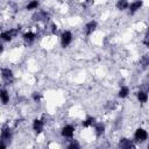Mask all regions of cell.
<instances>
[{
	"mask_svg": "<svg viewBox=\"0 0 149 149\" xmlns=\"http://www.w3.org/2000/svg\"><path fill=\"white\" fill-rule=\"evenodd\" d=\"M20 32V28H15V29H11V30H7V32H4L0 34V38L6 41V42H9L12 41L13 37H15Z\"/></svg>",
	"mask_w": 149,
	"mask_h": 149,
	"instance_id": "6da1fadb",
	"label": "cell"
},
{
	"mask_svg": "<svg viewBox=\"0 0 149 149\" xmlns=\"http://www.w3.org/2000/svg\"><path fill=\"white\" fill-rule=\"evenodd\" d=\"M1 77L4 79V82L6 84H12L14 82V75H13V71L8 68H5L1 70Z\"/></svg>",
	"mask_w": 149,
	"mask_h": 149,
	"instance_id": "7a4b0ae2",
	"label": "cell"
},
{
	"mask_svg": "<svg viewBox=\"0 0 149 149\" xmlns=\"http://www.w3.org/2000/svg\"><path fill=\"white\" fill-rule=\"evenodd\" d=\"M71 41H72V34L71 32L69 30H65L64 33L62 34V37H61V43H62V47H68L70 43H71Z\"/></svg>",
	"mask_w": 149,
	"mask_h": 149,
	"instance_id": "3957f363",
	"label": "cell"
},
{
	"mask_svg": "<svg viewBox=\"0 0 149 149\" xmlns=\"http://www.w3.org/2000/svg\"><path fill=\"white\" fill-rule=\"evenodd\" d=\"M148 138V133L147 131H144L143 128H138L135 131V134H134V139L138 141V142H143L146 141Z\"/></svg>",
	"mask_w": 149,
	"mask_h": 149,
	"instance_id": "277c9868",
	"label": "cell"
},
{
	"mask_svg": "<svg viewBox=\"0 0 149 149\" xmlns=\"http://www.w3.org/2000/svg\"><path fill=\"white\" fill-rule=\"evenodd\" d=\"M11 139H12V132L9 129V127L5 126L3 128V131H1V142L3 143L4 142H9Z\"/></svg>",
	"mask_w": 149,
	"mask_h": 149,
	"instance_id": "5b68a950",
	"label": "cell"
},
{
	"mask_svg": "<svg viewBox=\"0 0 149 149\" xmlns=\"http://www.w3.org/2000/svg\"><path fill=\"white\" fill-rule=\"evenodd\" d=\"M73 134H75V127L72 125H67L65 127H63L62 135L64 138H72Z\"/></svg>",
	"mask_w": 149,
	"mask_h": 149,
	"instance_id": "8992f818",
	"label": "cell"
},
{
	"mask_svg": "<svg viewBox=\"0 0 149 149\" xmlns=\"http://www.w3.org/2000/svg\"><path fill=\"white\" fill-rule=\"evenodd\" d=\"M43 127H44V122L42 120H38V119H35L34 122H33V129L35 131L36 134H40L42 131H43Z\"/></svg>",
	"mask_w": 149,
	"mask_h": 149,
	"instance_id": "52a82bcc",
	"label": "cell"
},
{
	"mask_svg": "<svg viewBox=\"0 0 149 149\" xmlns=\"http://www.w3.org/2000/svg\"><path fill=\"white\" fill-rule=\"evenodd\" d=\"M119 146H120V149H134L133 142L128 139H121Z\"/></svg>",
	"mask_w": 149,
	"mask_h": 149,
	"instance_id": "ba28073f",
	"label": "cell"
},
{
	"mask_svg": "<svg viewBox=\"0 0 149 149\" xmlns=\"http://www.w3.org/2000/svg\"><path fill=\"white\" fill-rule=\"evenodd\" d=\"M97 28V22L96 21H90V22L85 26V30H86V35H91Z\"/></svg>",
	"mask_w": 149,
	"mask_h": 149,
	"instance_id": "9c48e42d",
	"label": "cell"
},
{
	"mask_svg": "<svg viewBox=\"0 0 149 149\" xmlns=\"http://www.w3.org/2000/svg\"><path fill=\"white\" fill-rule=\"evenodd\" d=\"M47 18H48V14H47V12H44V11H40V12H37V13H35V14L33 15V20H35V21L47 20Z\"/></svg>",
	"mask_w": 149,
	"mask_h": 149,
	"instance_id": "30bf717a",
	"label": "cell"
},
{
	"mask_svg": "<svg viewBox=\"0 0 149 149\" xmlns=\"http://www.w3.org/2000/svg\"><path fill=\"white\" fill-rule=\"evenodd\" d=\"M142 6V1H134V3H132L128 7H129V13L131 14H134L138 9H140V7Z\"/></svg>",
	"mask_w": 149,
	"mask_h": 149,
	"instance_id": "8fae6325",
	"label": "cell"
},
{
	"mask_svg": "<svg viewBox=\"0 0 149 149\" xmlns=\"http://www.w3.org/2000/svg\"><path fill=\"white\" fill-rule=\"evenodd\" d=\"M0 99H1V101H3L4 105L8 104V101H9V94H8V92L6 90H0Z\"/></svg>",
	"mask_w": 149,
	"mask_h": 149,
	"instance_id": "7c38bea8",
	"label": "cell"
},
{
	"mask_svg": "<svg viewBox=\"0 0 149 149\" xmlns=\"http://www.w3.org/2000/svg\"><path fill=\"white\" fill-rule=\"evenodd\" d=\"M94 129H96V134H97V136H101V135L104 134V132H105V126H104V123L98 122V123H96Z\"/></svg>",
	"mask_w": 149,
	"mask_h": 149,
	"instance_id": "4fadbf2b",
	"label": "cell"
},
{
	"mask_svg": "<svg viewBox=\"0 0 149 149\" xmlns=\"http://www.w3.org/2000/svg\"><path fill=\"white\" fill-rule=\"evenodd\" d=\"M24 40L28 43H32V42L35 40V34L32 33V32H28V33H25L24 34Z\"/></svg>",
	"mask_w": 149,
	"mask_h": 149,
	"instance_id": "5bb4252c",
	"label": "cell"
},
{
	"mask_svg": "<svg viewBox=\"0 0 149 149\" xmlns=\"http://www.w3.org/2000/svg\"><path fill=\"white\" fill-rule=\"evenodd\" d=\"M138 99L140 100V102H147L148 100V94L146 91H139L138 92Z\"/></svg>",
	"mask_w": 149,
	"mask_h": 149,
	"instance_id": "9a60e30c",
	"label": "cell"
},
{
	"mask_svg": "<svg viewBox=\"0 0 149 149\" xmlns=\"http://www.w3.org/2000/svg\"><path fill=\"white\" fill-rule=\"evenodd\" d=\"M96 123V119L93 117H89L85 121H83V127H90Z\"/></svg>",
	"mask_w": 149,
	"mask_h": 149,
	"instance_id": "2e32d148",
	"label": "cell"
},
{
	"mask_svg": "<svg viewBox=\"0 0 149 149\" xmlns=\"http://www.w3.org/2000/svg\"><path fill=\"white\" fill-rule=\"evenodd\" d=\"M128 93H129L128 86H122V88L120 89V91H119V97H120V98H126L127 96H128Z\"/></svg>",
	"mask_w": 149,
	"mask_h": 149,
	"instance_id": "e0dca14e",
	"label": "cell"
},
{
	"mask_svg": "<svg viewBox=\"0 0 149 149\" xmlns=\"http://www.w3.org/2000/svg\"><path fill=\"white\" fill-rule=\"evenodd\" d=\"M128 6H129V4L125 1V0H120V1L117 3V7L119 9H126V8H128Z\"/></svg>",
	"mask_w": 149,
	"mask_h": 149,
	"instance_id": "ac0fdd59",
	"label": "cell"
},
{
	"mask_svg": "<svg viewBox=\"0 0 149 149\" xmlns=\"http://www.w3.org/2000/svg\"><path fill=\"white\" fill-rule=\"evenodd\" d=\"M38 7V1H30L27 5V9H35Z\"/></svg>",
	"mask_w": 149,
	"mask_h": 149,
	"instance_id": "d6986e66",
	"label": "cell"
},
{
	"mask_svg": "<svg viewBox=\"0 0 149 149\" xmlns=\"http://www.w3.org/2000/svg\"><path fill=\"white\" fill-rule=\"evenodd\" d=\"M80 147H79V144H78V142L77 141H72L65 149H79Z\"/></svg>",
	"mask_w": 149,
	"mask_h": 149,
	"instance_id": "ffe728a7",
	"label": "cell"
},
{
	"mask_svg": "<svg viewBox=\"0 0 149 149\" xmlns=\"http://www.w3.org/2000/svg\"><path fill=\"white\" fill-rule=\"evenodd\" d=\"M32 97H33V100H34V101H40V99H41V94L37 93V92H34Z\"/></svg>",
	"mask_w": 149,
	"mask_h": 149,
	"instance_id": "44dd1931",
	"label": "cell"
},
{
	"mask_svg": "<svg viewBox=\"0 0 149 149\" xmlns=\"http://www.w3.org/2000/svg\"><path fill=\"white\" fill-rule=\"evenodd\" d=\"M148 63H149V58H148V56L146 55V56H143V58H142V64H143L144 68L148 65Z\"/></svg>",
	"mask_w": 149,
	"mask_h": 149,
	"instance_id": "7402d4cb",
	"label": "cell"
},
{
	"mask_svg": "<svg viewBox=\"0 0 149 149\" xmlns=\"http://www.w3.org/2000/svg\"><path fill=\"white\" fill-rule=\"evenodd\" d=\"M143 43H144V46H147V47H148V36H147V35L144 36V40H143Z\"/></svg>",
	"mask_w": 149,
	"mask_h": 149,
	"instance_id": "603a6c76",
	"label": "cell"
},
{
	"mask_svg": "<svg viewBox=\"0 0 149 149\" xmlns=\"http://www.w3.org/2000/svg\"><path fill=\"white\" fill-rule=\"evenodd\" d=\"M51 29H53V33L55 34V33L57 32V27H56V25H53V26H51Z\"/></svg>",
	"mask_w": 149,
	"mask_h": 149,
	"instance_id": "cb8c5ba5",
	"label": "cell"
},
{
	"mask_svg": "<svg viewBox=\"0 0 149 149\" xmlns=\"http://www.w3.org/2000/svg\"><path fill=\"white\" fill-rule=\"evenodd\" d=\"M0 149H6V146H5V143L0 142Z\"/></svg>",
	"mask_w": 149,
	"mask_h": 149,
	"instance_id": "d4e9b609",
	"label": "cell"
},
{
	"mask_svg": "<svg viewBox=\"0 0 149 149\" xmlns=\"http://www.w3.org/2000/svg\"><path fill=\"white\" fill-rule=\"evenodd\" d=\"M3 50H4V47H3V44H0V53H3Z\"/></svg>",
	"mask_w": 149,
	"mask_h": 149,
	"instance_id": "484cf974",
	"label": "cell"
}]
</instances>
